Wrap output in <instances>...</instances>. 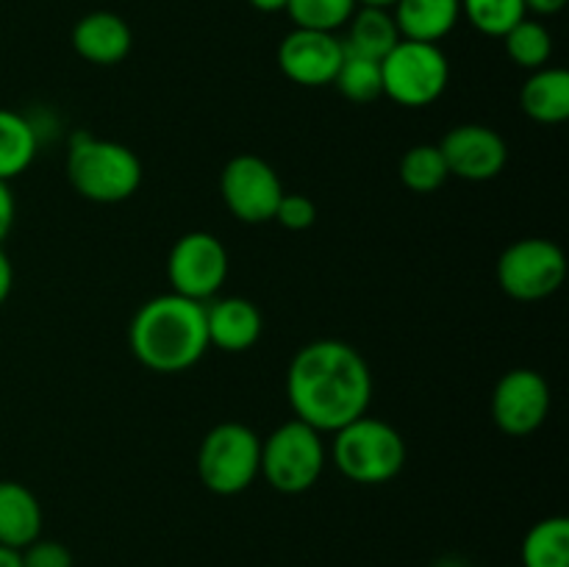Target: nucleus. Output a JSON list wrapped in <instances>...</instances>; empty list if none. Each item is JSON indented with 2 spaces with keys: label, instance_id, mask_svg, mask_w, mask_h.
Returning a JSON list of instances; mask_svg holds the SVG:
<instances>
[{
  "label": "nucleus",
  "instance_id": "obj_1",
  "mask_svg": "<svg viewBox=\"0 0 569 567\" xmlns=\"http://www.w3.org/2000/svg\"><path fill=\"white\" fill-rule=\"evenodd\" d=\"M287 398L298 420L333 434L370 409V365L342 339H315L289 361Z\"/></svg>",
  "mask_w": 569,
  "mask_h": 567
},
{
  "label": "nucleus",
  "instance_id": "obj_2",
  "mask_svg": "<svg viewBox=\"0 0 569 567\" xmlns=\"http://www.w3.org/2000/svg\"><path fill=\"white\" fill-rule=\"evenodd\" d=\"M128 345L153 372H183L203 359L209 345L206 304L178 292L144 300L128 326Z\"/></svg>",
  "mask_w": 569,
  "mask_h": 567
},
{
  "label": "nucleus",
  "instance_id": "obj_3",
  "mask_svg": "<svg viewBox=\"0 0 569 567\" xmlns=\"http://www.w3.org/2000/svg\"><path fill=\"white\" fill-rule=\"evenodd\" d=\"M67 178L92 203H122L142 187V161L128 145L78 131L67 148Z\"/></svg>",
  "mask_w": 569,
  "mask_h": 567
},
{
  "label": "nucleus",
  "instance_id": "obj_4",
  "mask_svg": "<svg viewBox=\"0 0 569 567\" xmlns=\"http://www.w3.org/2000/svg\"><path fill=\"white\" fill-rule=\"evenodd\" d=\"M331 461L348 481L376 487L400 476L406 465V442L387 420L361 415L333 431Z\"/></svg>",
  "mask_w": 569,
  "mask_h": 567
},
{
  "label": "nucleus",
  "instance_id": "obj_5",
  "mask_svg": "<svg viewBox=\"0 0 569 567\" xmlns=\"http://www.w3.org/2000/svg\"><path fill=\"white\" fill-rule=\"evenodd\" d=\"M322 431L303 420H289L261 439V472L276 493L300 495L320 481L326 470Z\"/></svg>",
  "mask_w": 569,
  "mask_h": 567
},
{
  "label": "nucleus",
  "instance_id": "obj_6",
  "mask_svg": "<svg viewBox=\"0 0 569 567\" xmlns=\"http://www.w3.org/2000/svg\"><path fill=\"white\" fill-rule=\"evenodd\" d=\"M261 439L244 422H220L198 450V476L214 495H239L259 478Z\"/></svg>",
  "mask_w": 569,
  "mask_h": 567
},
{
  "label": "nucleus",
  "instance_id": "obj_7",
  "mask_svg": "<svg viewBox=\"0 0 569 567\" xmlns=\"http://www.w3.org/2000/svg\"><path fill=\"white\" fill-rule=\"evenodd\" d=\"M383 94L406 109H426L448 89L450 64L439 44L400 39L381 59Z\"/></svg>",
  "mask_w": 569,
  "mask_h": 567
},
{
  "label": "nucleus",
  "instance_id": "obj_8",
  "mask_svg": "<svg viewBox=\"0 0 569 567\" xmlns=\"http://www.w3.org/2000/svg\"><path fill=\"white\" fill-rule=\"evenodd\" d=\"M498 284L509 298L531 304V300H545L559 292L567 278L565 250L556 242L542 237H526L511 242L500 253Z\"/></svg>",
  "mask_w": 569,
  "mask_h": 567
},
{
  "label": "nucleus",
  "instance_id": "obj_9",
  "mask_svg": "<svg viewBox=\"0 0 569 567\" xmlns=\"http://www.w3.org/2000/svg\"><path fill=\"white\" fill-rule=\"evenodd\" d=\"M220 192L228 211L248 226L270 222L283 198V183L276 167L261 156L239 153L222 167Z\"/></svg>",
  "mask_w": 569,
  "mask_h": 567
},
{
  "label": "nucleus",
  "instance_id": "obj_10",
  "mask_svg": "<svg viewBox=\"0 0 569 567\" xmlns=\"http://www.w3.org/2000/svg\"><path fill=\"white\" fill-rule=\"evenodd\" d=\"M167 278L172 292L206 304L222 289L228 278V250L220 237L209 231H189L170 248Z\"/></svg>",
  "mask_w": 569,
  "mask_h": 567
},
{
  "label": "nucleus",
  "instance_id": "obj_11",
  "mask_svg": "<svg viewBox=\"0 0 569 567\" xmlns=\"http://www.w3.org/2000/svg\"><path fill=\"white\" fill-rule=\"evenodd\" d=\"M550 411V384L531 367L506 372L492 392V420L509 437H528L537 431Z\"/></svg>",
  "mask_w": 569,
  "mask_h": 567
},
{
  "label": "nucleus",
  "instance_id": "obj_12",
  "mask_svg": "<svg viewBox=\"0 0 569 567\" xmlns=\"http://www.w3.org/2000/svg\"><path fill=\"white\" fill-rule=\"evenodd\" d=\"M450 176L465 181H492L509 165V142L495 128L481 122H465L445 133L439 142Z\"/></svg>",
  "mask_w": 569,
  "mask_h": 567
},
{
  "label": "nucleus",
  "instance_id": "obj_13",
  "mask_svg": "<svg viewBox=\"0 0 569 567\" xmlns=\"http://www.w3.org/2000/svg\"><path fill=\"white\" fill-rule=\"evenodd\" d=\"M345 59V44L337 33L295 28L278 44V67L300 87H328Z\"/></svg>",
  "mask_w": 569,
  "mask_h": 567
},
{
  "label": "nucleus",
  "instance_id": "obj_14",
  "mask_svg": "<svg viewBox=\"0 0 569 567\" xmlns=\"http://www.w3.org/2000/svg\"><path fill=\"white\" fill-rule=\"evenodd\" d=\"M72 50L83 61L98 67H114L126 61L133 48L131 26L114 11H89L72 26Z\"/></svg>",
  "mask_w": 569,
  "mask_h": 567
},
{
  "label": "nucleus",
  "instance_id": "obj_15",
  "mask_svg": "<svg viewBox=\"0 0 569 567\" xmlns=\"http://www.w3.org/2000/svg\"><path fill=\"white\" fill-rule=\"evenodd\" d=\"M261 311L248 298H217L206 304V331L209 345L220 348L222 354H244L253 348L261 337Z\"/></svg>",
  "mask_w": 569,
  "mask_h": 567
},
{
  "label": "nucleus",
  "instance_id": "obj_16",
  "mask_svg": "<svg viewBox=\"0 0 569 567\" xmlns=\"http://www.w3.org/2000/svg\"><path fill=\"white\" fill-rule=\"evenodd\" d=\"M392 9L400 39L439 44L459 22L461 0H398Z\"/></svg>",
  "mask_w": 569,
  "mask_h": 567
},
{
  "label": "nucleus",
  "instance_id": "obj_17",
  "mask_svg": "<svg viewBox=\"0 0 569 567\" xmlns=\"http://www.w3.org/2000/svg\"><path fill=\"white\" fill-rule=\"evenodd\" d=\"M42 534V506L20 481H0V545L22 550Z\"/></svg>",
  "mask_w": 569,
  "mask_h": 567
},
{
  "label": "nucleus",
  "instance_id": "obj_18",
  "mask_svg": "<svg viewBox=\"0 0 569 567\" xmlns=\"http://www.w3.org/2000/svg\"><path fill=\"white\" fill-rule=\"evenodd\" d=\"M520 109L542 126H559L569 117V72L561 67L533 70L522 83Z\"/></svg>",
  "mask_w": 569,
  "mask_h": 567
},
{
  "label": "nucleus",
  "instance_id": "obj_19",
  "mask_svg": "<svg viewBox=\"0 0 569 567\" xmlns=\"http://www.w3.org/2000/svg\"><path fill=\"white\" fill-rule=\"evenodd\" d=\"M400 42V31L395 26V17L389 9H378V6H361L353 11L348 22V39H345V50L356 56H367V59L381 61L395 44Z\"/></svg>",
  "mask_w": 569,
  "mask_h": 567
},
{
  "label": "nucleus",
  "instance_id": "obj_20",
  "mask_svg": "<svg viewBox=\"0 0 569 567\" xmlns=\"http://www.w3.org/2000/svg\"><path fill=\"white\" fill-rule=\"evenodd\" d=\"M37 128L17 111L0 109V181L22 176L37 159Z\"/></svg>",
  "mask_w": 569,
  "mask_h": 567
},
{
  "label": "nucleus",
  "instance_id": "obj_21",
  "mask_svg": "<svg viewBox=\"0 0 569 567\" xmlns=\"http://www.w3.org/2000/svg\"><path fill=\"white\" fill-rule=\"evenodd\" d=\"M522 567H569V520L545 517L528 528L520 550Z\"/></svg>",
  "mask_w": 569,
  "mask_h": 567
},
{
  "label": "nucleus",
  "instance_id": "obj_22",
  "mask_svg": "<svg viewBox=\"0 0 569 567\" xmlns=\"http://www.w3.org/2000/svg\"><path fill=\"white\" fill-rule=\"evenodd\" d=\"M450 172L439 145H415L400 159V181H403L406 189H411L417 195L437 192L439 187H445Z\"/></svg>",
  "mask_w": 569,
  "mask_h": 567
},
{
  "label": "nucleus",
  "instance_id": "obj_23",
  "mask_svg": "<svg viewBox=\"0 0 569 567\" xmlns=\"http://www.w3.org/2000/svg\"><path fill=\"white\" fill-rule=\"evenodd\" d=\"M506 53L522 70H542L548 67L550 56H553V37L548 28L539 20H528L522 17L515 28L503 37Z\"/></svg>",
  "mask_w": 569,
  "mask_h": 567
},
{
  "label": "nucleus",
  "instance_id": "obj_24",
  "mask_svg": "<svg viewBox=\"0 0 569 567\" xmlns=\"http://www.w3.org/2000/svg\"><path fill=\"white\" fill-rule=\"evenodd\" d=\"M333 87L342 92V98L353 100V103H372V100L383 94L381 61L345 50V59L339 64L337 78H333Z\"/></svg>",
  "mask_w": 569,
  "mask_h": 567
},
{
  "label": "nucleus",
  "instance_id": "obj_25",
  "mask_svg": "<svg viewBox=\"0 0 569 567\" xmlns=\"http://www.w3.org/2000/svg\"><path fill=\"white\" fill-rule=\"evenodd\" d=\"M461 14L476 31L503 39L528 11L526 0H461Z\"/></svg>",
  "mask_w": 569,
  "mask_h": 567
},
{
  "label": "nucleus",
  "instance_id": "obj_26",
  "mask_svg": "<svg viewBox=\"0 0 569 567\" xmlns=\"http://www.w3.org/2000/svg\"><path fill=\"white\" fill-rule=\"evenodd\" d=\"M356 9H359L356 0H289L287 3L295 28H309V31L328 33L348 26Z\"/></svg>",
  "mask_w": 569,
  "mask_h": 567
},
{
  "label": "nucleus",
  "instance_id": "obj_27",
  "mask_svg": "<svg viewBox=\"0 0 569 567\" xmlns=\"http://www.w3.org/2000/svg\"><path fill=\"white\" fill-rule=\"evenodd\" d=\"M276 222H281L287 231H309L317 222V206L309 195H287L283 192L281 203H278Z\"/></svg>",
  "mask_w": 569,
  "mask_h": 567
},
{
  "label": "nucleus",
  "instance_id": "obj_28",
  "mask_svg": "<svg viewBox=\"0 0 569 567\" xmlns=\"http://www.w3.org/2000/svg\"><path fill=\"white\" fill-rule=\"evenodd\" d=\"M22 567H72V554L56 539H33L20 550Z\"/></svg>",
  "mask_w": 569,
  "mask_h": 567
},
{
  "label": "nucleus",
  "instance_id": "obj_29",
  "mask_svg": "<svg viewBox=\"0 0 569 567\" xmlns=\"http://www.w3.org/2000/svg\"><path fill=\"white\" fill-rule=\"evenodd\" d=\"M14 195H11L9 183L0 181V245H3V239L9 237L11 226H14Z\"/></svg>",
  "mask_w": 569,
  "mask_h": 567
},
{
  "label": "nucleus",
  "instance_id": "obj_30",
  "mask_svg": "<svg viewBox=\"0 0 569 567\" xmlns=\"http://www.w3.org/2000/svg\"><path fill=\"white\" fill-rule=\"evenodd\" d=\"M11 287H14V267H11L9 256H6L3 245H0V306L11 295Z\"/></svg>",
  "mask_w": 569,
  "mask_h": 567
},
{
  "label": "nucleus",
  "instance_id": "obj_31",
  "mask_svg": "<svg viewBox=\"0 0 569 567\" xmlns=\"http://www.w3.org/2000/svg\"><path fill=\"white\" fill-rule=\"evenodd\" d=\"M567 6V0H526V11H533L539 17H553L559 14Z\"/></svg>",
  "mask_w": 569,
  "mask_h": 567
},
{
  "label": "nucleus",
  "instance_id": "obj_32",
  "mask_svg": "<svg viewBox=\"0 0 569 567\" xmlns=\"http://www.w3.org/2000/svg\"><path fill=\"white\" fill-rule=\"evenodd\" d=\"M256 11H264V14H276V11H287L289 0H248Z\"/></svg>",
  "mask_w": 569,
  "mask_h": 567
},
{
  "label": "nucleus",
  "instance_id": "obj_33",
  "mask_svg": "<svg viewBox=\"0 0 569 567\" xmlns=\"http://www.w3.org/2000/svg\"><path fill=\"white\" fill-rule=\"evenodd\" d=\"M0 567H22L20 550L6 548V545H0Z\"/></svg>",
  "mask_w": 569,
  "mask_h": 567
},
{
  "label": "nucleus",
  "instance_id": "obj_34",
  "mask_svg": "<svg viewBox=\"0 0 569 567\" xmlns=\"http://www.w3.org/2000/svg\"><path fill=\"white\" fill-rule=\"evenodd\" d=\"M356 3L378 6V9H389V6H395V3H398V0H356Z\"/></svg>",
  "mask_w": 569,
  "mask_h": 567
}]
</instances>
